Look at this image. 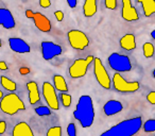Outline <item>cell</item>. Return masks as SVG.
Listing matches in <instances>:
<instances>
[{
  "instance_id": "cell-25",
  "label": "cell",
  "mask_w": 155,
  "mask_h": 136,
  "mask_svg": "<svg viewBox=\"0 0 155 136\" xmlns=\"http://www.w3.org/2000/svg\"><path fill=\"white\" fill-rule=\"evenodd\" d=\"M142 128H143V131L147 132V133L155 132V119H149V120H147L142 124Z\"/></svg>"
},
{
  "instance_id": "cell-16",
  "label": "cell",
  "mask_w": 155,
  "mask_h": 136,
  "mask_svg": "<svg viewBox=\"0 0 155 136\" xmlns=\"http://www.w3.org/2000/svg\"><path fill=\"white\" fill-rule=\"evenodd\" d=\"M27 89H28L29 93V102H30V104L34 105L37 102H39L41 95H39V89L37 83L34 82V81L28 82L27 83Z\"/></svg>"
},
{
  "instance_id": "cell-6",
  "label": "cell",
  "mask_w": 155,
  "mask_h": 136,
  "mask_svg": "<svg viewBox=\"0 0 155 136\" xmlns=\"http://www.w3.org/2000/svg\"><path fill=\"white\" fill-rule=\"evenodd\" d=\"M95 61V58L93 55H88L85 58H79L75 60L69 67V76L73 79H80L83 78L87 74L88 66L91 63Z\"/></svg>"
},
{
  "instance_id": "cell-29",
  "label": "cell",
  "mask_w": 155,
  "mask_h": 136,
  "mask_svg": "<svg viewBox=\"0 0 155 136\" xmlns=\"http://www.w3.org/2000/svg\"><path fill=\"white\" fill-rule=\"evenodd\" d=\"M67 134L68 136H77V128H75L74 123H69L67 127Z\"/></svg>"
},
{
  "instance_id": "cell-39",
  "label": "cell",
  "mask_w": 155,
  "mask_h": 136,
  "mask_svg": "<svg viewBox=\"0 0 155 136\" xmlns=\"http://www.w3.org/2000/svg\"><path fill=\"white\" fill-rule=\"evenodd\" d=\"M2 98H3V93H2V91L0 89V100L2 99Z\"/></svg>"
},
{
  "instance_id": "cell-32",
  "label": "cell",
  "mask_w": 155,
  "mask_h": 136,
  "mask_svg": "<svg viewBox=\"0 0 155 136\" xmlns=\"http://www.w3.org/2000/svg\"><path fill=\"white\" fill-rule=\"evenodd\" d=\"M54 16H55L58 22H63V19H64V13L62 11H55L54 12Z\"/></svg>"
},
{
  "instance_id": "cell-10",
  "label": "cell",
  "mask_w": 155,
  "mask_h": 136,
  "mask_svg": "<svg viewBox=\"0 0 155 136\" xmlns=\"http://www.w3.org/2000/svg\"><path fill=\"white\" fill-rule=\"evenodd\" d=\"M41 48V55H43L44 60L46 61H50L63 53L62 46L58 45L55 43H52V41H43Z\"/></svg>"
},
{
  "instance_id": "cell-5",
  "label": "cell",
  "mask_w": 155,
  "mask_h": 136,
  "mask_svg": "<svg viewBox=\"0 0 155 136\" xmlns=\"http://www.w3.org/2000/svg\"><path fill=\"white\" fill-rule=\"evenodd\" d=\"M112 83L114 88L119 93L131 94L135 93L140 88V84L137 81H127L119 72L114 74L112 79Z\"/></svg>"
},
{
  "instance_id": "cell-21",
  "label": "cell",
  "mask_w": 155,
  "mask_h": 136,
  "mask_svg": "<svg viewBox=\"0 0 155 136\" xmlns=\"http://www.w3.org/2000/svg\"><path fill=\"white\" fill-rule=\"evenodd\" d=\"M53 86L56 91H61V93H67L68 91V86L65 81L64 77L61 75H54L53 77Z\"/></svg>"
},
{
  "instance_id": "cell-31",
  "label": "cell",
  "mask_w": 155,
  "mask_h": 136,
  "mask_svg": "<svg viewBox=\"0 0 155 136\" xmlns=\"http://www.w3.org/2000/svg\"><path fill=\"white\" fill-rule=\"evenodd\" d=\"M39 5L44 9H47L51 5V1L50 0H39Z\"/></svg>"
},
{
  "instance_id": "cell-40",
  "label": "cell",
  "mask_w": 155,
  "mask_h": 136,
  "mask_svg": "<svg viewBox=\"0 0 155 136\" xmlns=\"http://www.w3.org/2000/svg\"><path fill=\"white\" fill-rule=\"evenodd\" d=\"M152 75H153V78L155 79V68L153 69V72H152Z\"/></svg>"
},
{
  "instance_id": "cell-14",
  "label": "cell",
  "mask_w": 155,
  "mask_h": 136,
  "mask_svg": "<svg viewBox=\"0 0 155 136\" xmlns=\"http://www.w3.org/2000/svg\"><path fill=\"white\" fill-rule=\"evenodd\" d=\"M0 26H2L5 29H13L16 26L15 19L12 12L8 9L0 8Z\"/></svg>"
},
{
  "instance_id": "cell-7",
  "label": "cell",
  "mask_w": 155,
  "mask_h": 136,
  "mask_svg": "<svg viewBox=\"0 0 155 136\" xmlns=\"http://www.w3.org/2000/svg\"><path fill=\"white\" fill-rule=\"evenodd\" d=\"M94 74H95L96 80L99 85L104 89H110L112 87V80L106 71L102 61L99 58H95L94 61Z\"/></svg>"
},
{
  "instance_id": "cell-41",
  "label": "cell",
  "mask_w": 155,
  "mask_h": 136,
  "mask_svg": "<svg viewBox=\"0 0 155 136\" xmlns=\"http://www.w3.org/2000/svg\"><path fill=\"white\" fill-rule=\"evenodd\" d=\"M2 46V41H1V38H0V47Z\"/></svg>"
},
{
  "instance_id": "cell-1",
  "label": "cell",
  "mask_w": 155,
  "mask_h": 136,
  "mask_svg": "<svg viewBox=\"0 0 155 136\" xmlns=\"http://www.w3.org/2000/svg\"><path fill=\"white\" fill-rule=\"evenodd\" d=\"M73 116L84 129L93 125L95 120V108H94L93 99L89 96L85 95L79 98L77 108L73 112Z\"/></svg>"
},
{
  "instance_id": "cell-24",
  "label": "cell",
  "mask_w": 155,
  "mask_h": 136,
  "mask_svg": "<svg viewBox=\"0 0 155 136\" xmlns=\"http://www.w3.org/2000/svg\"><path fill=\"white\" fill-rule=\"evenodd\" d=\"M35 113L36 115L41 117H45V116H49L51 115V108L49 106H45V105H41V106H37L35 108Z\"/></svg>"
},
{
  "instance_id": "cell-36",
  "label": "cell",
  "mask_w": 155,
  "mask_h": 136,
  "mask_svg": "<svg viewBox=\"0 0 155 136\" xmlns=\"http://www.w3.org/2000/svg\"><path fill=\"white\" fill-rule=\"evenodd\" d=\"M8 64L5 62H3V61H0V70H2V71H5V70H8Z\"/></svg>"
},
{
  "instance_id": "cell-17",
  "label": "cell",
  "mask_w": 155,
  "mask_h": 136,
  "mask_svg": "<svg viewBox=\"0 0 155 136\" xmlns=\"http://www.w3.org/2000/svg\"><path fill=\"white\" fill-rule=\"evenodd\" d=\"M12 136H34V133L28 123L21 121L14 125Z\"/></svg>"
},
{
  "instance_id": "cell-30",
  "label": "cell",
  "mask_w": 155,
  "mask_h": 136,
  "mask_svg": "<svg viewBox=\"0 0 155 136\" xmlns=\"http://www.w3.org/2000/svg\"><path fill=\"white\" fill-rule=\"evenodd\" d=\"M147 100H148L149 103L151 104H155V91H150L147 96Z\"/></svg>"
},
{
  "instance_id": "cell-33",
  "label": "cell",
  "mask_w": 155,
  "mask_h": 136,
  "mask_svg": "<svg viewBox=\"0 0 155 136\" xmlns=\"http://www.w3.org/2000/svg\"><path fill=\"white\" fill-rule=\"evenodd\" d=\"M7 131V122L3 120L0 121V135H2V134L5 133Z\"/></svg>"
},
{
  "instance_id": "cell-18",
  "label": "cell",
  "mask_w": 155,
  "mask_h": 136,
  "mask_svg": "<svg viewBox=\"0 0 155 136\" xmlns=\"http://www.w3.org/2000/svg\"><path fill=\"white\" fill-rule=\"evenodd\" d=\"M120 47L122 49L127 50V51H132V50L136 49V39H135V35L134 34H125L123 35L120 38Z\"/></svg>"
},
{
  "instance_id": "cell-34",
  "label": "cell",
  "mask_w": 155,
  "mask_h": 136,
  "mask_svg": "<svg viewBox=\"0 0 155 136\" xmlns=\"http://www.w3.org/2000/svg\"><path fill=\"white\" fill-rule=\"evenodd\" d=\"M30 68H28V67L24 66V67H20L19 68V74L22 75V76H26V75H29L30 74Z\"/></svg>"
},
{
  "instance_id": "cell-38",
  "label": "cell",
  "mask_w": 155,
  "mask_h": 136,
  "mask_svg": "<svg viewBox=\"0 0 155 136\" xmlns=\"http://www.w3.org/2000/svg\"><path fill=\"white\" fill-rule=\"evenodd\" d=\"M151 37H152L153 39H155V29L151 32Z\"/></svg>"
},
{
  "instance_id": "cell-11",
  "label": "cell",
  "mask_w": 155,
  "mask_h": 136,
  "mask_svg": "<svg viewBox=\"0 0 155 136\" xmlns=\"http://www.w3.org/2000/svg\"><path fill=\"white\" fill-rule=\"evenodd\" d=\"M121 16L127 22H136L139 19L137 10L135 9V7H133L131 0H122Z\"/></svg>"
},
{
  "instance_id": "cell-3",
  "label": "cell",
  "mask_w": 155,
  "mask_h": 136,
  "mask_svg": "<svg viewBox=\"0 0 155 136\" xmlns=\"http://www.w3.org/2000/svg\"><path fill=\"white\" fill-rule=\"evenodd\" d=\"M0 110L7 115H15L20 111L26 110V105L17 94L10 93L0 100Z\"/></svg>"
},
{
  "instance_id": "cell-2",
  "label": "cell",
  "mask_w": 155,
  "mask_h": 136,
  "mask_svg": "<svg viewBox=\"0 0 155 136\" xmlns=\"http://www.w3.org/2000/svg\"><path fill=\"white\" fill-rule=\"evenodd\" d=\"M142 128L141 117H134L115 124L100 136H134Z\"/></svg>"
},
{
  "instance_id": "cell-12",
  "label": "cell",
  "mask_w": 155,
  "mask_h": 136,
  "mask_svg": "<svg viewBox=\"0 0 155 136\" xmlns=\"http://www.w3.org/2000/svg\"><path fill=\"white\" fill-rule=\"evenodd\" d=\"M9 46L12 51L16 53H29L31 51V47L26 41L19 37H11L9 38Z\"/></svg>"
},
{
  "instance_id": "cell-37",
  "label": "cell",
  "mask_w": 155,
  "mask_h": 136,
  "mask_svg": "<svg viewBox=\"0 0 155 136\" xmlns=\"http://www.w3.org/2000/svg\"><path fill=\"white\" fill-rule=\"evenodd\" d=\"M34 12L32 11V10H26V17L27 18H32L34 17Z\"/></svg>"
},
{
  "instance_id": "cell-20",
  "label": "cell",
  "mask_w": 155,
  "mask_h": 136,
  "mask_svg": "<svg viewBox=\"0 0 155 136\" xmlns=\"http://www.w3.org/2000/svg\"><path fill=\"white\" fill-rule=\"evenodd\" d=\"M97 1L96 0H86L83 5V13L85 17H91L97 13Z\"/></svg>"
},
{
  "instance_id": "cell-19",
  "label": "cell",
  "mask_w": 155,
  "mask_h": 136,
  "mask_svg": "<svg viewBox=\"0 0 155 136\" xmlns=\"http://www.w3.org/2000/svg\"><path fill=\"white\" fill-rule=\"evenodd\" d=\"M142 7V11L146 17H151L155 14V0H138Z\"/></svg>"
},
{
  "instance_id": "cell-9",
  "label": "cell",
  "mask_w": 155,
  "mask_h": 136,
  "mask_svg": "<svg viewBox=\"0 0 155 136\" xmlns=\"http://www.w3.org/2000/svg\"><path fill=\"white\" fill-rule=\"evenodd\" d=\"M43 96L48 106L53 111L60 110V102L56 95V89L50 82H44L43 84Z\"/></svg>"
},
{
  "instance_id": "cell-13",
  "label": "cell",
  "mask_w": 155,
  "mask_h": 136,
  "mask_svg": "<svg viewBox=\"0 0 155 136\" xmlns=\"http://www.w3.org/2000/svg\"><path fill=\"white\" fill-rule=\"evenodd\" d=\"M33 22H34L36 28L38 29L39 31L44 33H48L51 31V22L49 20V18L46 15L41 14V12H36L34 14V17H33Z\"/></svg>"
},
{
  "instance_id": "cell-28",
  "label": "cell",
  "mask_w": 155,
  "mask_h": 136,
  "mask_svg": "<svg viewBox=\"0 0 155 136\" xmlns=\"http://www.w3.org/2000/svg\"><path fill=\"white\" fill-rule=\"evenodd\" d=\"M105 5L106 9L108 10H116L117 5H118V2H117V0H105Z\"/></svg>"
},
{
  "instance_id": "cell-15",
  "label": "cell",
  "mask_w": 155,
  "mask_h": 136,
  "mask_svg": "<svg viewBox=\"0 0 155 136\" xmlns=\"http://www.w3.org/2000/svg\"><path fill=\"white\" fill-rule=\"evenodd\" d=\"M123 110V105L118 100H108L103 105V112L106 116H114Z\"/></svg>"
},
{
  "instance_id": "cell-22",
  "label": "cell",
  "mask_w": 155,
  "mask_h": 136,
  "mask_svg": "<svg viewBox=\"0 0 155 136\" xmlns=\"http://www.w3.org/2000/svg\"><path fill=\"white\" fill-rule=\"evenodd\" d=\"M0 83H1L3 88H5V91H10V93H14V91L17 89V84L5 76H1V78H0Z\"/></svg>"
},
{
  "instance_id": "cell-26",
  "label": "cell",
  "mask_w": 155,
  "mask_h": 136,
  "mask_svg": "<svg viewBox=\"0 0 155 136\" xmlns=\"http://www.w3.org/2000/svg\"><path fill=\"white\" fill-rule=\"evenodd\" d=\"M71 100H72V98H71V96L69 95V94H67V93L61 94V102H62V104H63L64 108H70Z\"/></svg>"
},
{
  "instance_id": "cell-35",
  "label": "cell",
  "mask_w": 155,
  "mask_h": 136,
  "mask_svg": "<svg viewBox=\"0 0 155 136\" xmlns=\"http://www.w3.org/2000/svg\"><path fill=\"white\" fill-rule=\"evenodd\" d=\"M67 5H68L71 9H74L78 5V1L77 0H67Z\"/></svg>"
},
{
  "instance_id": "cell-23",
  "label": "cell",
  "mask_w": 155,
  "mask_h": 136,
  "mask_svg": "<svg viewBox=\"0 0 155 136\" xmlns=\"http://www.w3.org/2000/svg\"><path fill=\"white\" fill-rule=\"evenodd\" d=\"M154 46H153V44L151 43H144L143 46H142V52H143V55L144 58H153V55H154Z\"/></svg>"
},
{
  "instance_id": "cell-4",
  "label": "cell",
  "mask_w": 155,
  "mask_h": 136,
  "mask_svg": "<svg viewBox=\"0 0 155 136\" xmlns=\"http://www.w3.org/2000/svg\"><path fill=\"white\" fill-rule=\"evenodd\" d=\"M110 67L117 72H129L132 70V63L129 56L114 52L107 58Z\"/></svg>"
},
{
  "instance_id": "cell-27",
  "label": "cell",
  "mask_w": 155,
  "mask_h": 136,
  "mask_svg": "<svg viewBox=\"0 0 155 136\" xmlns=\"http://www.w3.org/2000/svg\"><path fill=\"white\" fill-rule=\"evenodd\" d=\"M47 136H62V128L60 125L50 128L47 131Z\"/></svg>"
},
{
  "instance_id": "cell-8",
  "label": "cell",
  "mask_w": 155,
  "mask_h": 136,
  "mask_svg": "<svg viewBox=\"0 0 155 136\" xmlns=\"http://www.w3.org/2000/svg\"><path fill=\"white\" fill-rule=\"evenodd\" d=\"M67 38L70 46L75 50H84L89 46V38L80 30H70L67 33Z\"/></svg>"
}]
</instances>
